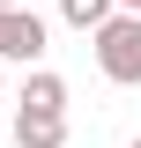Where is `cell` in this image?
<instances>
[{"mask_svg": "<svg viewBox=\"0 0 141 148\" xmlns=\"http://www.w3.org/2000/svg\"><path fill=\"white\" fill-rule=\"evenodd\" d=\"M89 52H97V74H104L111 89H134V82H141V15L119 8L104 30L89 37Z\"/></svg>", "mask_w": 141, "mask_h": 148, "instance_id": "1", "label": "cell"}, {"mask_svg": "<svg viewBox=\"0 0 141 148\" xmlns=\"http://www.w3.org/2000/svg\"><path fill=\"white\" fill-rule=\"evenodd\" d=\"M45 52H52L45 15H37V8H8V15H0V59H15V67H45Z\"/></svg>", "mask_w": 141, "mask_h": 148, "instance_id": "2", "label": "cell"}, {"mask_svg": "<svg viewBox=\"0 0 141 148\" xmlns=\"http://www.w3.org/2000/svg\"><path fill=\"white\" fill-rule=\"evenodd\" d=\"M15 148H67V111H15Z\"/></svg>", "mask_w": 141, "mask_h": 148, "instance_id": "3", "label": "cell"}, {"mask_svg": "<svg viewBox=\"0 0 141 148\" xmlns=\"http://www.w3.org/2000/svg\"><path fill=\"white\" fill-rule=\"evenodd\" d=\"M15 104H22V111H67V82H59L52 67H30L22 89H15Z\"/></svg>", "mask_w": 141, "mask_h": 148, "instance_id": "4", "label": "cell"}, {"mask_svg": "<svg viewBox=\"0 0 141 148\" xmlns=\"http://www.w3.org/2000/svg\"><path fill=\"white\" fill-rule=\"evenodd\" d=\"M59 15H67V30H82V37H97L111 15H119V0H59Z\"/></svg>", "mask_w": 141, "mask_h": 148, "instance_id": "5", "label": "cell"}, {"mask_svg": "<svg viewBox=\"0 0 141 148\" xmlns=\"http://www.w3.org/2000/svg\"><path fill=\"white\" fill-rule=\"evenodd\" d=\"M119 8H126V15H141V0H119Z\"/></svg>", "mask_w": 141, "mask_h": 148, "instance_id": "6", "label": "cell"}, {"mask_svg": "<svg viewBox=\"0 0 141 148\" xmlns=\"http://www.w3.org/2000/svg\"><path fill=\"white\" fill-rule=\"evenodd\" d=\"M0 8H30V0H0Z\"/></svg>", "mask_w": 141, "mask_h": 148, "instance_id": "7", "label": "cell"}, {"mask_svg": "<svg viewBox=\"0 0 141 148\" xmlns=\"http://www.w3.org/2000/svg\"><path fill=\"white\" fill-rule=\"evenodd\" d=\"M0 89H8V59H0Z\"/></svg>", "mask_w": 141, "mask_h": 148, "instance_id": "8", "label": "cell"}, {"mask_svg": "<svg viewBox=\"0 0 141 148\" xmlns=\"http://www.w3.org/2000/svg\"><path fill=\"white\" fill-rule=\"evenodd\" d=\"M126 148H141V133H134V141H126Z\"/></svg>", "mask_w": 141, "mask_h": 148, "instance_id": "9", "label": "cell"}, {"mask_svg": "<svg viewBox=\"0 0 141 148\" xmlns=\"http://www.w3.org/2000/svg\"><path fill=\"white\" fill-rule=\"evenodd\" d=\"M0 15H8V8H0Z\"/></svg>", "mask_w": 141, "mask_h": 148, "instance_id": "10", "label": "cell"}]
</instances>
